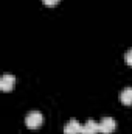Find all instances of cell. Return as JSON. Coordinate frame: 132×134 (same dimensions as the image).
<instances>
[{"label":"cell","instance_id":"2","mask_svg":"<svg viewBox=\"0 0 132 134\" xmlns=\"http://www.w3.org/2000/svg\"><path fill=\"white\" fill-rule=\"evenodd\" d=\"M115 128H117V122H115V119H112V117H104V119L99 122V133H103V134L113 133Z\"/></svg>","mask_w":132,"mask_h":134},{"label":"cell","instance_id":"8","mask_svg":"<svg viewBox=\"0 0 132 134\" xmlns=\"http://www.w3.org/2000/svg\"><path fill=\"white\" fill-rule=\"evenodd\" d=\"M42 2H44L45 6H50V8H53V6H56L59 3V0H42Z\"/></svg>","mask_w":132,"mask_h":134},{"label":"cell","instance_id":"7","mask_svg":"<svg viewBox=\"0 0 132 134\" xmlns=\"http://www.w3.org/2000/svg\"><path fill=\"white\" fill-rule=\"evenodd\" d=\"M124 59H126V63H128L129 66H132V48H129V50L124 53Z\"/></svg>","mask_w":132,"mask_h":134},{"label":"cell","instance_id":"3","mask_svg":"<svg viewBox=\"0 0 132 134\" xmlns=\"http://www.w3.org/2000/svg\"><path fill=\"white\" fill-rule=\"evenodd\" d=\"M14 84H16V76L14 75H11V73H3L2 75V78H0V89L3 92L11 91L14 87Z\"/></svg>","mask_w":132,"mask_h":134},{"label":"cell","instance_id":"4","mask_svg":"<svg viewBox=\"0 0 132 134\" xmlns=\"http://www.w3.org/2000/svg\"><path fill=\"white\" fill-rule=\"evenodd\" d=\"M81 130H82V125L78 120L71 119V120L67 122L65 126H64V134H81Z\"/></svg>","mask_w":132,"mask_h":134},{"label":"cell","instance_id":"1","mask_svg":"<svg viewBox=\"0 0 132 134\" xmlns=\"http://www.w3.org/2000/svg\"><path fill=\"white\" fill-rule=\"evenodd\" d=\"M42 122H44V117H42V112H39V111H30L25 117V125L31 130L39 128L42 125Z\"/></svg>","mask_w":132,"mask_h":134},{"label":"cell","instance_id":"6","mask_svg":"<svg viewBox=\"0 0 132 134\" xmlns=\"http://www.w3.org/2000/svg\"><path fill=\"white\" fill-rule=\"evenodd\" d=\"M120 100L123 104H132V87L131 86H128V87H124L121 92H120Z\"/></svg>","mask_w":132,"mask_h":134},{"label":"cell","instance_id":"5","mask_svg":"<svg viewBox=\"0 0 132 134\" xmlns=\"http://www.w3.org/2000/svg\"><path fill=\"white\" fill-rule=\"evenodd\" d=\"M99 133V123L95 122V120H87L84 125H82V130H81V134H97Z\"/></svg>","mask_w":132,"mask_h":134}]
</instances>
